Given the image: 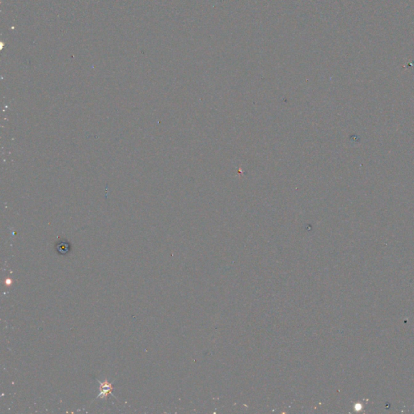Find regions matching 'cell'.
Wrapping results in <instances>:
<instances>
[{"label": "cell", "instance_id": "7a4b0ae2", "mask_svg": "<svg viewBox=\"0 0 414 414\" xmlns=\"http://www.w3.org/2000/svg\"><path fill=\"white\" fill-rule=\"evenodd\" d=\"M57 249H58V251H59V253L66 254L70 249L69 244L67 243H64V242L59 243L57 246Z\"/></svg>", "mask_w": 414, "mask_h": 414}, {"label": "cell", "instance_id": "6da1fadb", "mask_svg": "<svg viewBox=\"0 0 414 414\" xmlns=\"http://www.w3.org/2000/svg\"><path fill=\"white\" fill-rule=\"evenodd\" d=\"M100 385V392L97 396V398H102V399H107V396L109 394H112V390L113 389V384L109 383L108 380H104V382H101L100 380H97Z\"/></svg>", "mask_w": 414, "mask_h": 414}]
</instances>
